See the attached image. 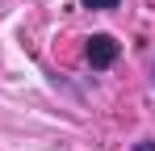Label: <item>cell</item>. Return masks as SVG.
I'll return each mask as SVG.
<instances>
[{
  "label": "cell",
  "mask_w": 155,
  "mask_h": 151,
  "mask_svg": "<svg viewBox=\"0 0 155 151\" xmlns=\"http://www.w3.org/2000/svg\"><path fill=\"white\" fill-rule=\"evenodd\" d=\"M84 8H101L105 13V8H117V0H84Z\"/></svg>",
  "instance_id": "obj_2"
},
{
  "label": "cell",
  "mask_w": 155,
  "mask_h": 151,
  "mask_svg": "<svg viewBox=\"0 0 155 151\" xmlns=\"http://www.w3.org/2000/svg\"><path fill=\"white\" fill-rule=\"evenodd\" d=\"M113 59H117V42L109 34H92L88 38V63L97 72H105V67H113Z\"/></svg>",
  "instance_id": "obj_1"
}]
</instances>
